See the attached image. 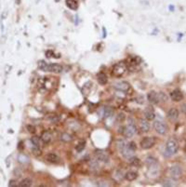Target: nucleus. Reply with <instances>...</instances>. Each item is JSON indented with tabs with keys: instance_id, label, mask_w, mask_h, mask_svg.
Listing matches in <instances>:
<instances>
[{
	"instance_id": "1",
	"label": "nucleus",
	"mask_w": 186,
	"mask_h": 187,
	"mask_svg": "<svg viewBox=\"0 0 186 187\" xmlns=\"http://www.w3.org/2000/svg\"><path fill=\"white\" fill-rule=\"evenodd\" d=\"M126 71H127L126 62H120L116 63V64L113 67L112 74H113L114 76H116V77H120V76H122L125 73H126Z\"/></svg>"
},
{
	"instance_id": "2",
	"label": "nucleus",
	"mask_w": 186,
	"mask_h": 187,
	"mask_svg": "<svg viewBox=\"0 0 186 187\" xmlns=\"http://www.w3.org/2000/svg\"><path fill=\"white\" fill-rule=\"evenodd\" d=\"M120 129H121L120 133L124 137H126V138H131V137H133L137 131V128L134 123H129L127 127H123V128H121Z\"/></svg>"
},
{
	"instance_id": "3",
	"label": "nucleus",
	"mask_w": 186,
	"mask_h": 187,
	"mask_svg": "<svg viewBox=\"0 0 186 187\" xmlns=\"http://www.w3.org/2000/svg\"><path fill=\"white\" fill-rule=\"evenodd\" d=\"M179 150V143L175 139H170L166 144V153L168 154V156L175 155Z\"/></svg>"
},
{
	"instance_id": "4",
	"label": "nucleus",
	"mask_w": 186,
	"mask_h": 187,
	"mask_svg": "<svg viewBox=\"0 0 186 187\" xmlns=\"http://www.w3.org/2000/svg\"><path fill=\"white\" fill-rule=\"evenodd\" d=\"M154 129H155L158 134L160 135H165L168 131V126L165 122L160 121V120H156L154 123Z\"/></svg>"
},
{
	"instance_id": "5",
	"label": "nucleus",
	"mask_w": 186,
	"mask_h": 187,
	"mask_svg": "<svg viewBox=\"0 0 186 187\" xmlns=\"http://www.w3.org/2000/svg\"><path fill=\"white\" fill-rule=\"evenodd\" d=\"M170 177L175 181L177 180L181 179V176H182V169L181 166L179 165H175V166H172L171 168L170 169Z\"/></svg>"
},
{
	"instance_id": "6",
	"label": "nucleus",
	"mask_w": 186,
	"mask_h": 187,
	"mask_svg": "<svg viewBox=\"0 0 186 187\" xmlns=\"http://www.w3.org/2000/svg\"><path fill=\"white\" fill-rule=\"evenodd\" d=\"M155 144V138L154 137H144V138L141 141V147L143 149H150Z\"/></svg>"
},
{
	"instance_id": "7",
	"label": "nucleus",
	"mask_w": 186,
	"mask_h": 187,
	"mask_svg": "<svg viewBox=\"0 0 186 187\" xmlns=\"http://www.w3.org/2000/svg\"><path fill=\"white\" fill-rule=\"evenodd\" d=\"M114 88L116 89V91H122V92H127L130 89V85L129 83H128L126 81H121V82H117L114 84Z\"/></svg>"
},
{
	"instance_id": "8",
	"label": "nucleus",
	"mask_w": 186,
	"mask_h": 187,
	"mask_svg": "<svg viewBox=\"0 0 186 187\" xmlns=\"http://www.w3.org/2000/svg\"><path fill=\"white\" fill-rule=\"evenodd\" d=\"M95 155L99 161L104 162V163L109 162V156H108V154L105 151H103V150H96Z\"/></svg>"
},
{
	"instance_id": "9",
	"label": "nucleus",
	"mask_w": 186,
	"mask_h": 187,
	"mask_svg": "<svg viewBox=\"0 0 186 187\" xmlns=\"http://www.w3.org/2000/svg\"><path fill=\"white\" fill-rule=\"evenodd\" d=\"M62 71V66L58 64V63H50V64L47 65L46 72H50V73H60Z\"/></svg>"
},
{
	"instance_id": "10",
	"label": "nucleus",
	"mask_w": 186,
	"mask_h": 187,
	"mask_svg": "<svg viewBox=\"0 0 186 187\" xmlns=\"http://www.w3.org/2000/svg\"><path fill=\"white\" fill-rule=\"evenodd\" d=\"M170 98L174 102H181L183 100V93L180 89H174L173 91L170 92Z\"/></svg>"
},
{
	"instance_id": "11",
	"label": "nucleus",
	"mask_w": 186,
	"mask_h": 187,
	"mask_svg": "<svg viewBox=\"0 0 186 187\" xmlns=\"http://www.w3.org/2000/svg\"><path fill=\"white\" fill-rule=\"evenodd\" d=\"M147 99L148 101L151 103H154V104H156V103L160 102L159 101V96H158V93L155 91H151L148 93L147 95Z\"/></svg>"
},
{
	"instance_id": "12",
	"label": "nucleus",
	"mask_w": 186,
	"mask_h": 187,
	"mask_svg": "<svg viewBox=\"0 0 186 187\" xmlns=\"http://www.w3.org/2000/svg\"><path fill=\"white\" fill-rule=\"evenodd\" d=\"M144 115L145 118L147 120H153L155 117V114H154V110L153 107L151 106H148V107L144 110Z\"/></svg>"
},
{
	"instance_id": "13",
	"label": "nucleus",
	"mask_w": 186,
	"mask_h": 187,
	"mask_svg": "<svg viewBox=\"0 0 186 187\" xmlns=\"http://www.w3.org/2000/svg\"><path fill=\"white\" fill-rule=\"evenodd\" d=\"M168 117L171 121H176L179 118V111L177 108H171L168 112Z\"/></svg>"
},
{
	"instance_id": "14",
	"label": "nucleus",
	"mask_w": 186,
	"mask_h": 187,
	"mask_svg": "<svg viewBox=\"0 0 186 187\" xmlns=\"http://www.w3.org/2000/svg\"><path fill=\"white\" fill-rule=\"evenodd\" d=\"M134 150H132L131 148H129V146H128V144L125 147L123 150H121V153H122V156H124L125 158H127V159H128V158H130L131 156H134Z\"/></svg>"
},
{
	"instance_id": "15",
	"label": "nucleus",
	"mask_w": 186,
	"mask_h": 187,
	"mask_svg": "<svg viewBox=\"0 0 186 187\" xmlns=\"http://www.w3.org/2000/svg\"><path fill=\"white\" fill-rule=\"evenodd\" d=\"M140 129L143 132H148L150 131V123L147 119H141L140 121Z\"/></svg>"
},
{
	"instance_id": "16",
	"label": "nucleus",
	"mask_w": 186,
	"mask_h": 187,
	"mask_svg": "<svg viewBox=\"0 0 186 187\" xmlns=\"http://www.w3.org/2000/svg\"><path fill=\"white\" fill-rule=\"evenodd\" d=\"M40 139L42 140V142L44 143H49L50 142H51V140H52V134L49 131H45L41 134V138H40Z\"/></svg>"
},
{
	"instance_id": "17",
	"label": "nucleus",
	"mask_w": 186,
	"mask_h": 187,
	"mask_svg": "<svg viewBox=\"0 0 186 187\" xmlns=\"http://www.w3.org/2000/svg\"><path fill=\"white\" fill-rule=\"evenodd\" d=\"M97 80L100 85H105L108 81V78H107V75L104 74V73H99V74L97 75Z\"/></svg>"
},
{
	"instance_id": "18",
	"label": "nucleus",
	"mask_w": 186,
	"mask_h": 187,
	"mask_svg": "<svg viewBox=\"0 0 186 187\" xmlns=\"http://www.w3.org/2000/svg\"><path fill=\"white\" fill-rule=\"evenodd\" d=\"M138 177V173L136 171H133V170H130V171H128L125 175V179L128 180L129 182H132L134 180H136Z\"/></svg>"
},
{
	"instance_id": "19",
	"label": "nucleus",
	"mask_w": 186,
	"mask_h": 187,
	"mask_svg": "<svg viewBox=\"0 0 186 187\" xmlns=\"http://www.w3.org/2000/svg\"><path fill=\"white\" fill-rule=\"evenodd\" d=\"M46 160L47 161H49L50 163H56L59 161V156L56 155V154H48V155L46 156Z\"/></svg>"
},
{
	"instance_id": "20",
	"label": "nucleus",
	"mask_w": 186,
	"mask_h": 187,
	"mask_svg": "<svg viewBox=\"0 0 186 187\" xmlns=\"http://www.w3.org/2000/svg\"><path fill=\"white\" fill-rule=\"evenodd\" d=\"M65 4L70 9H73V10H76L78 9V4L76 0H66Z\"/></svg>"
},
{
	"instance_id": "21",
	"label": "nucleus",
	"mask_w": 186,
	"mask_h": 187,
	"mask_svg": "<svg viewBox=\"0 0 186 187\" xmlns=\"http://www.w3.org/2000/svg\"><path fill=\"white\" fill-rule=\"evenodd\" d=\"M146 164L148 165V167L150 169H153L157 165V161H156V159L155 158L152 157V156H149V157L146 158Z\"/></svg>"
},
{
	"instance_id": "22",
	"label": "nucleus",
	"mask_w": 186,
	"mask_h": 187,
	"mask_svg": "<svg viewBox=\"0 0 186 187\" xmlns=\"http://www.w3.org/2000/svg\"><path fill=\"white\" fill-rule=\"evenodd\" d=\"M32 183H33V181L31 179L26 178V179H23L22 181L19 183V186H21V187H30L32 185Z\"/></svg>"
},
{
	"instance_id": "23",
	"label": "nucleus",
	"mask_w": 186,
	"mask_h": 187,
	"mask_svg": "<svg viewBox=\"0 0 186 187\" xmlns=\"http://www.w3.org/2000/svg\"><path fill=\"white\" fill-rule=\"evenodd\" d=\"M128 145V142L125 141L124 139H119V140H117L116 141V146H117V148L120 150H123L126 146Z\"/></svg>"
},
{
	"instance_id": "24",
	"label": "nucleus",
	"mask_w": 186,
	"mask_h": 187,
	"mask_svg": "<svg viewBox=\"0 0 186 187\" xmlns=\"http://www.w3.org/2000/svg\"><path fill=\"white\" fill-rule=\"evenodd\" d=\"M128 162H129V164L133 165V166H139L141 164V160L138 157H136L135 156H131L130 158H128Z\"/></svg>"
},
{
	"instance_id": "25",
	"label": "nucleus",
	"mask_w": 186,
	"mask_h": 187,
	"mask_svg": "<svg viewBox=\"0 0 186 187\" xmlns=\"http://www.w3.org/2000/svg\"><path fill=\"white\" fill-rule=\"evenodd\" d=\"M31 142H32V143H33V145H35V146H37V147H40V144H41V142H42V140L40 139V138H38V137H36V136H34L33 138L31 139Z\"/></svg>"
},
{
	"instance_id": "26",
	"label": "nucleus",
	"mask_w": 186,
	"mask_h": 187,
	"mask_svg": "<svg viewBox=\"0 0 186 187\" xmlns=\"http://www.w3.org/2000/svg\"><path fill=\"white\" fill-rule=\"evenodd\" d=\"M60 140L64 142H69L72 141V136L68 133H62V136H60Z\"/></svg>"
},
{
	"instance_id": "27",
	"label": "nucleus",
	"mask_w": 186,
	"mask_h": 187,
	"mask_svg": "<svg viewBox=\"0 0 186 187\" xmlns=\"http://www.w3.org/2000/svg\"><path fill=\"white\" fill-rule=\"evenodd\" d=\"M85 147H86V142L85 141H81V142H78V144L76 145V149L77 152H82L83 150L85 149Z\"/></svg>"
},
{
	"instance_id": "28",
	"label": "nucleus",
	"mask_w": 186,
	"mask_h": 187,
	"mask_svg": "<svg viewBox=\"0 0 186 187\" xmlns=\"http://www.w3.org/2000/svg\"><path fill=\"white\" fill-rule=\"evenodd\" d=\"M32 153L35 156H41L42 151H41V149H40V147H37V146L34 145V147L32 148Z\"/></svg>"
},
{
	"instance_id": "29",
	"label": "nucleus",
	"mask_w": 186,
	"mask_h": 187,
	"mask_svg": "<svg viewBox=\"0 0 186 187\" xmlns=\"http://www.w3.org/2000/svg\"><path fill=\"white\" fill-rule=\"evenodd\" d=\"M47 65H48V63H47L45 61H39L38 62V68L40 70H42V71H46Z\"/></svg>"
},
{
	"instance_id": "30",
	"label": "nucleus",
	"mask_w": 186,
	"mask_h": 187,
	"mask_svg": "<svg viewBox=\"0 0 186 187\" xmlns=\"http://www.w3.org/2000/svg\"><path fill=\"white\" fill-rule=\"evenodd\" d=\"M18 159H19V162H21V163H27L29 161V158H28V156H24V155H19V157H18Z\"/></svg>"
},
{
	"instance_id": "31",
	"label": "nucleus",
	"mask_w": 186,
	"mask_h": 187,
	"mask_svg": "<svg viewBox=\"0 0 186 187\" xmlns=\"http://www.w3.org/2000/svg\"><path fill=\"white\" fill-rule=\"evenodd\" d=\"M158 96H159L160 102H166L168 100V96L166 95L164 92H158Z\"/></svg>"
},
{
	"instance_id": "32",
	"label": "nucleus",
	"mask_w": 186,
	"mask_h": 187,
	"mask_svg": "<svg viewBox=\"0 0 186 187\" xmlns=\"http://www.w3.org/2000/svg\"><path fill=\"white\" fill-rule=\"evenodd\" d=\"M164 186H173L174 184L172 183V182L170 180H164L163 181V183H162Z\"/></svg>"
},
{
	"instance_id": "33",
	"label": "nucleus",
	"mask_w": 186,
	"mask_h": 187,
	"mask_svg": "<svg viewBox=\"0 0 186 187\" xmlns=\"http://www.w3.org/2000/svg\"><path fill=\"white\" fill-rule=\"evenodd\" d=\"M26 129H28L29 132H31V133H35V128L34 126H32V125H27Z\"/></svg>"
},
{
	"instance_id": "34",
	"label": "nucleus",
	"mask_w": 186,
	"mask_h": 187,
	"mask_svg": "<svg viewBox=\"0 0 186 187\" xmlns=\"http://www.w3.org/2000/svg\"><path fill=\"white\" fill-rule=\"evenodd\" d=\"M124 119H125V115H123V114H119V115H118V117H117V121L123 122Z\"/></svg>"
},
{
	"instance_id": "35",
	"label": "nucleus",
	"mask_w": 186,
	"mask_h": 187,
	"mask_svg": "<svg viewBox=\"0 0 186 187\" xmlns=\"http://www.w3.org/2000/svg\"><path fill=\"white\" fill-rule=\"evenodd\" d=\"M181 112L186 115V103H183V104L181 105Z\"/></svg>"
},
{
	"instance_id": "36",
	"label": "nucleus",
	"mask_w": 186,
	"mask_h": 187,
	"mask_svg": "<svg viewBox=\"0 0 186 187\" xmlns=\"http://www.w3.org/2000/svg\"><path fill=\"white\" fill-rule=\"evenodd\" d=\"M16 182L15 181H11V182H9V186H15L16 185Z\"/></svg>"
},
{
	"instance_id": "37",
	"label": "nucleus",
	"mask_w": 186,
	"mask_h": 187,
	"mask_svg": "<svg viewBox=\"0 0 186 187\" xmlns=\"http://www.w3.org/2000/svg\"><path fill=\"white\" fill-rule=\"evenodd\" d=\"M184 150H185V152H186V143H185V146H184Z\"/></svg>"
},
{
	"instance_id": "38",
	"label": "nucleus",
	"mask_w": 186,
	"mask_h": 187,
	"mask_svg": "<svg viewBox=\"0 0 186 187\" xmlns=\"http://www.w3.org/2000/svg\"><path fill=\"white\" fill-rule=\"evenodd\" d=\"M56 1H60V0H56Z\"/></svg>"
}]
</instances>
